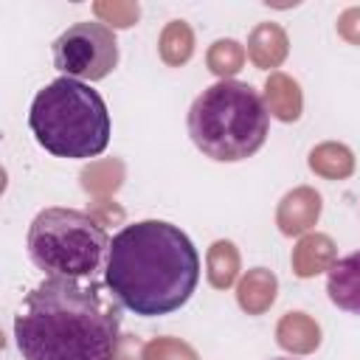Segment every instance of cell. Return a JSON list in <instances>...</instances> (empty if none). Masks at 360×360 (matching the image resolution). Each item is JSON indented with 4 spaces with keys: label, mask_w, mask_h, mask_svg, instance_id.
<instances>
[{
    "label": "cell",
    "mask_w": 360,
    "mask_h": 360,
    "mask_svg": "<svg viewBox=\"0 0 360 360\" xmlns=\"http://www.w3.org/2000/svg\"><path fill=\"white\" fill-rule=\"evenodd\" d=\"M264 98L270 115L278 121H295L301 115V87L287 73H270L264 82Z\"/></svg>",
    "instance_id": "12"
},
{
    "label": "cell",
    "mask_w": 360,
    "mask_h": 360,
    "mask_svg": "<svg viewBox=\"0 0 360 360\" xmlns=\"http://www.w3.org/2000/svg\"><path fill=\"white\" fill-rule=\"evenodd\" d=\"M248 56L256 68H278L287 56V34L276 22H259L248 37Z\"/></svg>",
    "instance_id": "10"
},
{
    "label": "cell",
    "mask_w": 360,
    "mask_h": 360,
    "mask_svg": "<svg viewBox=\"0 0 360 360\" xmlns=\"http://www.w3.org/2000/svg\"><path fill=\"white\" fill-rule=\"evenodd\" d=\"M236 301L248 315H262L276 301V276L264 267L248 270L236 287Z\"/></svg>",
    "instance_id": "13"
},
{
    "label": "cell",
    "mask_w": 360,
    "mask_h": 360,
    "mask_svg": "<svg viewBox=\"0 0 360 360\" xmlns=\"http://www.w3.org/2000/svg\"><path fill=\"white\" fill-rule=\"evenodd\" d=\"M273 360H292V357H273Z\"/></svg>",
    "instance_id": "22"
},
{
    "label": "cell",
    "mask_w": 360,
    "mask_h": 360,
    "mask_svg": "<svg viewBox=\"0 0 360 360\" xmlns=\"http://www.w3.org/2000/svg\"><path fill=\"white\" fill-rule=\"evenodd\" d=\"M276 338H278V346L281 349H287L292 354H307V352H312L321 343V329L304 312H287L278 321Z\"/></svg>",
    "instance_id": "11"
},
{
    "label": "cell",
    "mask_w": 360,
    "mask_h": 360,
    "mask_svg": "<svg viewBox=\"0 0 360 360\" xmlns=\"http://www.w3.org/2000/svg\"><path fill=\"white\" fill-rule=\"evenodd\" d=\"M335 264V242L326 233H307L292 250V270L301 278L318 276Z\"/></svg>",
    "instance_id": "9"
},
{
    "label": "cell",
    "mask_w": 360,
    "mask_h": 360,
    "mask_svg": "<svg viewBox=\"0 0 360 360\" xmlns=\"http://www.w3.org/2000/svg\"><path fill=\"white\" fill-rule=\"evenodd\" d=\"M112 301L96 281L48 276L14 318L17 352L22 360H115L121 318Z\"/></svg>",
    "instance_id": "1"
},
{
    "label": "cell",
    "mask_w": 360,
    "mask_h": 360,
    "mask_svg": "<svg viewBox=\"0 0 360 360\" xmlns=\"http://www.w3.org/2000/svg\"><path fill=\"white\" fill-rule=\"evenodd\" d=\"M121 163H93L90 169L82 172V186L87 191H93V194H110V191H115L118 183H121V177H112V174H104V172H112Z\"/></svg>",
    "instance_id": "19"
},
{
    "label": "cell",
    "mask_w": 360,
    "mask_h": 360,
    "mask_svg": "<svg viewBox=\"0 0 360 360\" xmlns=\"http://www.w3.org/2000/svg\"><path fill=\"white\" fill-rule=\"evenodd\" d=\"M318 214H321V197H318L312 188L301 186V188L290 191V194L281 200L278 214H276V222H278L281 233L298 236V233H304V231H309V228L315 225Z\"/></svg>",
    "instance_id": "8"
},
{
    "label": "cell",
    "mask_w": 360,
    "mask_h": 360,
    "mask_svg": "<svg viewBox=\"0 0 360 360\" xmlns=\"http://www.w3.org/2000/svg\"><path fill=\"white\" fill-rule=\"evenodd\" d=\"M270 110L259 90L245 82L219 79L205 87L188 110V135L194 146L222 163L256 155L267 138Z\"/></svg>",
    "instance_id": "3"
},
{
    "label": "cell",
    "mask_w": 360,
    "mask_h": 360,
    "mask_svg": "<svg viewBox=\"0 0 360 360\" xmlns=\"http://www.w3.org/2000/svg\"><path fill=\"white\" fill-rule=\"evenodd\" d=\"M118 65V42L110 25L84 20L53 39V68L68 79L98 82Z\"/></svg>",
    "instance_id": "6"
},
{
    "label": "cell",
    "mask_w": 360,
    "mask_h": 360,
    "mask_svg": "<svg viewBox=\"0 0 360 360\" xmlns=\"http://www.w3.org/2000/svg\"><path fill=\"white\" fill-rule=\"evenodd\" d=\"M338 34H340L346 42L360 45V6L346 8V11L338 17Z\"/></svg>",
    "instance_id": "21"
},
{
    "label": "cell",
    "mask_w": 360,
    "mask_h": 360,
    "mask_svg": "<svg viewBox=\"0 0 360 360\" xmlns=\"http://www.w3.org/2000/svg\"><path fill=\"white\" fill-rule=\"evenodd\" d=\"M28 127L37 143L56 158H96L110 143V112L104 98L90 84L68 76L53 79L34 96Z\"/></svg>",
    "instance_id": "4"
},
{
    "label": "cell",
    "mask_w": 360,
    "mask_h": 360,
    "mask_svg": "<svg viewBox=\"0 0 360 360\" xmlns=\"http://www.w3.org/2000/svg\"><path fill=\"white\" fill-rule=\"evenodd\" d=\"M239 273V253L231 242L219 239L208 250V281L217 290H228Z\"/></svg>",
    "instance_id": "16"
},
{
    "label": "cell",
    "mask_w": 360,
    "mask_h": 360,
    "mask_svg": "<svg viewBox=\"0 0 360 360\" xmlns=\"http://www.w3.org/2000/svg\"><path fill=\"white\" fill-rule=\"evenodd\" d=\"M309 169L329 180H340L354 172V158L343 143H321L309 152Z\"/></svg>",
    "instance_id": "14"
},
{
    "label": "cell",
    "mask_w": 360,
    "mask_h": 360,
    "mask_svg": "<svg viewBox=\"0 0 360 360\" xmlns=\"http://www.w3.org/2000/svg\"><path fill=\"white\" fill-rule=\"evenodd\" d=\"M242 65H245V48L236 39H217L211 45V51H208V68L217 76L228 79L236 70H242Z\"/></svg>",
    "instance_id": "17"
},
{
    "label": "cell",
    "mask_w": 360,
    "mask_h": 360,
    "mask_svg": "<svg viewBox=\"0 0 360 360\" xmlns=\"http://www.w3.org/2000/svg\"><path fill=\"white\" fill-rule=\"evenodd\" d=\"M110 236L104 225L76 208H45L28 228V256L56 278H93L107 262Z\"/></svg>",
    "instance_id": "5"
},
{
    "label": "cell",
    "mask_w": 360,
    "mask_h": 360,
    "mask_svg": "<svg viewBox=\"0 0 360 360\" xmlns=\"http://www.w3.org/2000/svg\"><path fill=\"white\" fill-rule=\"evenodd\" d=\"M143 360H197V352L188 343H180L174 338H155L141 349Z\"/></svg>",
    "instance_id": "18"
},
{
    "label": "cell",
    "mask_w": 360,
    "mask_h": 360,
    "mask_svg": "<svg viewBox=\"0 0 360 360\" xmlns=\"http://www.w3.org/2000/svg\"><path fill=\"white\" fill-rule=\"evenodd\" d=\"M158 48H160V56H163L166 65H172V68L186 65V62L191 59V53H194V34H191L188 22L172 20V22L163 28V34H160Z\"/></svg>",
    "instance_id": "15"
},
{
    "label": "cell",
    "mask_w": 360,
    "mask_h": 360,
    "mask_svg": "<svg viewBox=\"0 0 360 360\" xmlns=\"http://www.w3.org/2000/svg\"><path fill=\"white\" fill-rule=\"evenodd\" d=\"M93 8L104 22H110V28H129L141 14L138 3H96Z\"/></svg>",
    "instance_id": "20"
},
{
    "label": "cell",
    "mask_w": 360,
    "mask_h": 360,
    "mask_svg": "<svg viewBox=\"0 0 360 360\" xmlns=\"http://www.w3.org/2000/svg\"><path fill=\"white\" fill-rule=\"evenodd\" d=\"M326 292H329V301L338 309L360 315V250L338 259L329 267Z\"/></svg>",
    "instance_id": "7"
},
{
    "label": "cell",
    "mask_w": 360,
    "mask_h": 360,
    "mask_svg": "<svg viewBox=\"0 0 360 360\" xmlns=\"http://www.w3.org/2000/svg\"><path fill=\"white\" fill-rule=\"evenodd\" d=\"M200 281V256L172 222L141 219L124 225L104 262V284L118 307L158 318L180 309Z\"/></svg>",
    "instance_id": "2"
}]
</instances>
